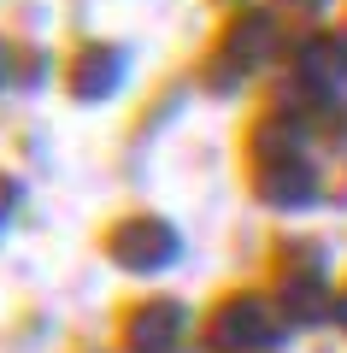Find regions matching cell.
<instances>
[{"mask_svg":"<svg viewBox=\"0 0 347 353\" xmlns=\"http://www.w3.org/2000/svg\"><path fill=\"white\" fill-rule=\"evenodd\" d=\"M277 336H283V318L259 294H230L206 318V347L212 353H265Z\"/></svg>","mask_w":347,"mask_h":353,"instance_id":"cell-1","label":"cell"},{"mask_svg":"<svg viewBox=\"0 0 347 353\" xmlns=\"http://www.w3.org/2000/svg\"><path fill=\"white\" fill-rule=\"evenodd\" d=\"M335 324L347 330V294H341V301H335Z\"/></svg>","mask_w":347,"mask_h":353,"instance_id":"cell-4","label":"cell"},{"mask_svg":"<svg viewBox=\"0 0 347 353\" xmlns=\"http://www.w3.org/2000/svg\"><path fill=\"white\" fill-rule=\"evenodd\" d=\"M106 253L118 265H130V271H159V265L177 259V236L159 224V218H130V224L106 241Z\"/></svg>","mask_w":347,"mask_h":353,"instance_id":"cell-3","label":"cell"},{"mask_svg":"<svg viewBox=\"0 0 347 353\" xmlns=\"http://www.w3.org/2000/svg\"><path fill=\"white\" fill-rule=\"evenodd\" d=\"M188 330V312L177 301H148L124 312V347L130 353H171Z\"/></svg>","mask_w":347,"mask_h":353,"instance_id":"cell-2","label":"cell"}]
</instances>
